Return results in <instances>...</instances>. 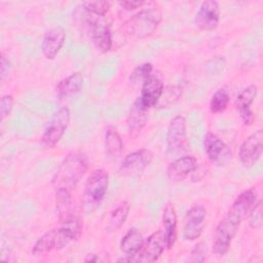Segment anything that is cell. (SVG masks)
Segmentation results:
<instances>
[{
  "label": "cell",
  "mask_w": 263,
  "mask_h": 263,
  "mask_svg": "<svg viewBox=\"0 0 263 263\" xmlns=\"http://www.w3.org/2000/svg\"><path fill=\"white\" fill-rule=\"evenodd\" d=\"M87 157L81 151H71L62 161L52 178V185L58 189L72 191L76 188L87 170Z\"/></svg>",
  "instance_id": "cell-1"
},
{
  "label": "cell",
  "mask_w": 263,
  "mask_h": 263,
  "mask_svg": "<svg viewBox=\"0 0 263 263\" xmlns=\"http://www.w3.org/2000/svg\"><path fill=\"white\" fill-rule=\"evenodd\" d=\"M241 221L240 218L229 212L219 222L214 233L212 245V251L215 255L224 256L228 252Z\"/></svg>",
  "instance_id": "cell-2"
},
{
  "label": "cell",
  "mask_w": 263,
  "mask_h": 263,
  "mask_svg": "<svg viewBox=\"0 0 263 263\" xmlns=\"http://www.w3.org/2000/svg\"><path fill=\"white\" fill-rule=\"evenodd\" d=\"M162 20V13L156 6L142 9L128 22V32L137 38H146L157 29Z\"/></svg>",
  "instance_id": "cell-3"
},
{
  "label": "cell",
  "mask_w": 263,
  "mask_h": 263,
  "mask_svg": "<svg viewBox=\"0 0 263 263\" xmlns=\"http://www.w3.org/2000/svg\"><path fill=\"white\" fill-rule=\"evenodd\" d=\"M70 117V110L67 106L61 107L53 113L41 137V144L45 148H52L60 142L69 126Z\"/></svg>",
  "instance_id": "cell-4"
},
{
  "label": "cell",
  "mask_w": 263,
  "mask_h": 263,
  "mask_svg": "<svg viewBox=\"0 0 263 263\" xmlns=\"http://www.w3.org/2000/svg\"><path fill=\"white\" fill-rule=\"evenodd\" d=\"M165 248L166 243L164 232L162 229H160L145 239L142 248L134 257H128L130 258V262L150 263L156 261Z\"/></svg>",
  "instance_id": "cell-5"
},
{
  "label": "cell",
  "mask_w": 263,
  "mask_h": 263,
  "mask_svg": "<svg viewBox=\"0 0 263 263\" xmlns=\"http://www.w3.org/2000/svg\"><path fill=\"white\" fill-rule=\"evenodd\" d=\"M109 184V176L103 168L93 170L84 184V197L91 204L100 203L105 197Z\"/></svg>",
  "instance_id": "cell-6"
},
{
  "label": "cell",
  "mask_w": 263,
  "mask_h": 263,
  "mask_svg": "<svg viewBox=\"0 0 263 263\" xmlns=\"http://www.w3.org/2000/svg\"><path fill=\"white\" fill-rule=\"evenodd\" d=\"M204 152L210 161L218 166L226 165L232 157V152L228 145L217 135L208 133L203 140Z\"/></svg>",
  "instance_id": "cell-7"
},
{
  "label": "cell",
  "mask_w": 263,
  "mask_h": 263,
  "mask_svg": "<svg viewBox=\"0 0 263 263\" xmlns=\"http://www.w3.org/2000/svg\"><path fill=\"white\" fill-rule=\"evenodd\" d=\"M263 151V130L258 129L250 135L240 145L238 157L245 167H252L261 157Z\"/></svg>",
  "instance_id": "cell-8"
},
{
  "label": "cell",
  "mask_w": 263,
  "mask_h": 263,
  "mask_svg": "<svg viewBox=\"0 0 263 263\" xmlns=\"http://www.w3.org/2000/svg\"><path fill=\"white\" fill-rule=\"evenodd\" d=\"M206 211L202 205H193L186 213L183 226V237L185 240L198 238L205 226Z\"/></svg>",
  "instance_id": "cell-9"
},
{
  "label": "cell",
  "mask_w": 263,
  "mask_h": 263,
  "mask_svg": "<svg viewBox=\"0 0 263 263\" xmlns=\"http://www.w3.org/2000/svg\"><path fill=\"white\" fill-rule=\"evenodd\" d=\"M187 146L186 119L182 115L174 117L167 127L166 148L167 152L175 154L185 149Z\"/></svg>",
  "instance_id": "cell-10"
},
{
  "label": "cell",
  "mask_w": 263,
  "mask_h": 263,
  "mask_svg": "<svg viewBox=\"0 0 263 263\" xmlns=\"http://www.w3.org/2000/svg\"><path fill=\"white\" fill-rule=\"evenodd\" d=\"M153 157V152L148 149H141L132 152L122 160L119 172L123 176H134L141 174L152 162Z\"/></svg>",
  "instance_id": "cell-11"
},
{
  "label": "cell",
  "mask_w": 263,
  "mask_h": 263,
  "mask_svg": "<svg viewBox=\"0 0 263 263\" xmlns=\"http://www.w3.org/2000/svg\"><path fill=\"white\" fill-rule=\"evenodd\" d=\"M220 21V6L217 1H203L194 17L195 26L202 31H213Z\"/></svg>",
  "instance_id": "cell-12"
},
{
  "label": "cell",
  "mask_w": 263,
  "mask_h": 263,
  "mask_svg": "<svg viewBox=\"0 0 263 263\" xmlns=\"http://www.w3.org/2000/svg\"><path fill=\"white\" fill-rule=\"evenodd\" d=\"M90 16L89 24L91 29V38L95 46L102 52H107L112 46V36L110 28L104 16H97L88 14Z\"/></svg>",
  "instance_id": "cell-13"
},
{
  "label": "cell",
  "mask_w": 263,
  "mask_h": 263,
  "mask_svg": "<svg viewBox=\"0 0 263 263\" xmlns=\"http://www.w3.org/2000/svg\"><path fill=\"white\" fill-rule=\"evenodd\" d=\"M196 168V158L192 155H186L175 159L168 164L166 168V177L173 183H181Z\"/></svg>",
  "instance_id": "cell-14"
},
{
  "label": "cell",
  "mask_w": 263,
  "mask_h": 263,
  "mask_svg": "<svg viewBox=\"0 0 263 263\" xmlns=\"http://www.w3.org/2000/svg\"><path fill=\"white\" fill-rule=\"evenodd\" d=\"M65 39V30L60 26L46 31L41 43V51L44 58L47 60H53L63 47Z\"/></svg>",
  "instance_id": "cell-15"
},
{
  "label": "cell",
  "mask_w": 263,
  "mask_h": 263,
  "mask_svg": "<svg viewBox=\"0 0 263 263\" xmlns=\"http://www.w3.org/2000/svg\"><path fill=\"white\" fill-rule=\"evenodd\" d=\"M257 86L251 84L246 87L236 99V110L238 111L239 116L246 125H251L255 120V114L251 109V105L257 96Z\"/></svg>",
  "instance_id": "cell-16"
},
{
  "label": "cell",
  "mask_w": 263,
  "mask_h": 263,
  "mask_svg": "<svg viewBox=\"0 0 263 263\" xmlns=\"http://www.w3.org/2000/svg\"><path fill=\"white\" fill-rule=\"evenodd\" d=\"M260 200L261 199L259 198L258 192L254 188L248 189L241 192L234 199L229 212L243 220L250 215V213L253 211V209L258 204Z\"/></svg>",
  "instance_id": "cell-17"
},
{
  "label": "cell",
  "mask_w": 263,
  "mask_h": 263,
  "mask_svg": "<svg viewBox=\"0 0 263 263\" xmlns=\"http://www.w3.org/2000/svg\"><path fill=\"white\" fill-rule=\"evenodd\" d=\"M163 88L164 86L161 79L151 75L148 79H146L143 82L141 88V96L139 97L141 103L147 109L156 106L161 97Z\"/></svg>",
  "instance_id": "cell-18"
},
{
  "label": "cell",
  "mask_w": 263,
  "mask_h": 263,
  "mask_svg": "<svg viewBox=\"0 0 263 263\" xmlns=\"http://www.w3.org/2000/svg\"><path fill=\"white\" fill-rule=\"evenodd\" d=\"M148 110L149 109H147L141 103L139 98L134 102L127 117V128L130 137L136 138L146 125L148 119Z\"/></svg>",
  "instance_id": "cell-19"
},
{
  "label": "cell",
  "mask_w": 263,
  "mask_h": 263,
  "mask_svg": "<svg viewBox=\"0 0 263 263\" xmlns=\"http://www.w3.org/2000/svg\"><path fill=\"white\" fill-rule=\"evenodd\" d=\"M84 78L80 72H75L60 80L55 86V95L59 99H67L78 93L83 87Z\"/></svg>",
  "instance_id": "cell-20"
},
{
  "label": "cell",
  "mask_w": 263,
  "mask_h": 263,
  "mask_svg": "<svg viewBox=\"0 0 263 263\" xmlns=\"http://www.w3.org/2000/svg\"><path fill=\"white\" fill-rule=\"evenodd\" d=\"M162 224L163 232L165 236L166 248L171 249L177 238V215L174 205L168 202L165 204L162 214Z\"/></svg>",
  "instance_id": "cell-21"
},
{
  "label": "cell",
  "mask_w": 263,
  "mask_h": 263,
  "mask_svg": "<svg viewBox=\"0 0 263 263\" xmlns=\"http://www.w3.org/2000/svg\"><path fill=\"white\" fill-rule=\"evenodd\" d=\"M52 250H59V231L58 228L46 231L41 235L33 246L32 255L38 257L46 255Z\"/></svg>",
  "instance_id": "cell-22"
},
{
  "label": "cell",
  "mask_w": 263,
  "mask_h": 263,
  "mask_svg": "<svg viewBox=\"0 0 263 263\" xmlns=\"http://www.w3.org/2000/svg\"><path fill=\"white\" fill-rule=\"evenodd\" d=\"M145 238L138 228H130L122 236L120 241V250L125 256L134 257L142 248Z\"/></svg>",
  "instance_id": "cell-23"
},
{
  "label": "cell",
  "mask_w": 263,
  "mask_h": 263,
  "mask_svg": "<svg viewBox=\"0 0 263 263\" xmlns=\"http://www.w3.org/2000/svg\"><path fill=\"white\" fill-rule=\"evenodd\" d=\"M55 204L61 223L75 217L71 198V191L66 189L55 190Z\"/></svg>",
  "instance_id": "cell-24"
},
{
  "label": "cell",
  "mask_w": 263,
  "mask_h": 263,
  "mask_svg": "<svg viewBox=\"0 0 263 263\" xmlns=\"http://www.w3.org/2000/svg\"><path fill=\"white\" fill-rule=\"evenodd\" d=\"M105 149L106 154L112 159L119 158L123 151V142L121 140V137L118 132L112 126H109L106 129Z\"/></svg>",
  "instance_id": "cell-25"
},
{
  "label": "cell",
  "mask_w": 263,
  "mask_h": 263,
  "mask_svg": "<svg viewBox=\"0 0 263 263\" xmlns=\"http://www.w3.org/2000/svg\"><path fill=\"white\" fill-rule=\"evenodd\" d=\"M129 203L126 200L121 201L111 213L108 224H107V229L111 232H115L119 230L122 225L125 223L128 213H129Z\"/></svg>",
  "instance_id": "cell-26"
},
{
  "label": "cell",
  "mask_w": 263,
  "mask_h": 263,
  "mask_svg": "<svg viewBox=\"0 0 263 263\" xmlns=\"http://www.w3.org/2000/svg\"><path fill=\"white\" fill-rule=\"evenodd\" d=\"M229 101L230 96L228 90H226L225 88H219L214 92V95L211 98L210 109L215 114L222 113L227 109Z\"/></svg>",
  "instance_id": "cell-27"
},
{
  "label": "cell",
  "mask_w": 263,
  "mask_h": 263,
  "mask_svg": "<svg viewBox=\"0 0 263 263\" xmlns=\"http://www.w3.org/2000/svg\"><path fill=\"white\" fill-rule=\"evenodd\" d=\"M82 6L88 14H92V15H97V16H104L105 13L109 10L111 3L109 1H103V0L85 1L82 3Z\"/></svg>",
  "instance_id": "cell-28"
},
{
  "label": "cell",
  "mask_w": 263,
  "mask_h": 263,
  "mask_svg": "<svg viewBox=\"0 0 263 263\" xmlns=\"http://www.w3.org/2000/svg\"><path fill=\"white\" fill-rule=\"evenodd\" d=\"M152 73V65L150 63H144L139 65L130 74V81L137 83L139 81H145L151 76Z\"/></svg>",
  "instance_id": "cell-29"
},
{
  "label": "cell",
  "mask_w": 263,
  "mask_h": 263,
  "mask_svg": "<svg viewBox=\"0 0 263 263\" xmlns=\"http://www.w3.org/2000/svg\"><path fill=\"white\" fill-rule=\"evenodd\" d=\"M181 93H182V88H180L179 86H171L165 89L163 88V91L161 93V97H160L157 105L162 103L163 101H164V106L171 105L179 99Z\"/></svg>",
  "instance_id": "cell-30"
},
{
  "label": "cell",
  "mask_w": 263,
  "mask_h": 263,
  "mask_svg": "<svg viewBox=\"0 0 263 263\" xmlns=\"http://www.w3.org/2000/svg\"><path fill=\"white\" fill-rule=\"evenodd\" d=\"M248 217H249V224L252 228L256 229V228L261 227V225H262V202H261V200L253 209V211L250 213V215Z\"/></svg>",
  "instance_id": "cell-31"
},
{
  "label": "cell",
  "mask_w": 263,
  "mask_h": 263,
  "mask_svg": "<svg viewBox=\"0 0 263 263\" xmlns=\"http://www.w3.org/2000/svg\"><path fill=\"white\" fill-rule=\"evenodd\" d=\"M12 107H13V97L11 95L3 96L1 98V103H0V115L2 120L10 114Z\"/></svg>",
  "instance_id": "cell-32"
},
{
  "label": "cell",
  "mask_w": 263,
  "mask_h": 263,
  "mask_svg": "<svg viewBox=\"0 0 263 263\" xmlns=\"http://www.w3.org/2000/svg\"><path fill=\"white\" fill-rule=\"evenodd\" d=\"M206 253V246L203 242H199L195 246L193 249L191 255H192V261L194 262H202L204 261Z\"/></svg>",
  "instance_id": "cell-33"
},
{
  "label": "cell",
  "mask_w": 263,
  "mask_h": 263,
  "mask_svg": "<svg viewBox=\"0 0 263 263\" xmlns=\"http://www.w3.org/2000/svg\"><path fill=\"white\" fill-rule=\"evenodd\" d=\"M148 2H145V1H140V0H126V1H119L118 4L126 9V10H134V9H137V8H140L142 6H144L145 4H147Z\"/></svg>",
  "instance_id": "cell-34"
},
{
  "label": "cell",
  "mask_w": 263,
  "mask_h": 263,
  "mask_svg": "<svg viewBox=\"0 0 263 263\" xmlns=\"http://www.w3.org/2000/svg\"><path fill=\"white\" fill-rule=\"evenodd\" d=\"M9 61L4 57L2 55V59H1V79H4V77L8 74V71H9Z\"/></svg>",
  "instance_id": "cell-35"
},
{
  "label": "cell",
  "mask_w": 263,
  "mask_h": 263,
  "mask_svg": "<svg viewBox=\"0 0 263 263\" xmlns=\"http://www.w3.org/2000/svg\"><path fill=\"white\" fill-rule=\"evenodd\" d=\"M84 261L85 262H102L103 259H101L97 254H88L84 259Z\"/></svg>",
  "instance_id": "cell-36"
}]
</instances>
